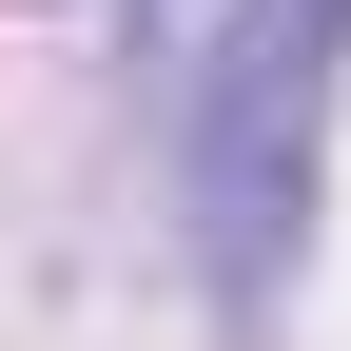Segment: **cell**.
Returning a JSON list of instances; mask_svg holds the SVG:
<instances>
[{
	"instance_id": "6da1fadb",
	"label": "cell",
	"mask_w": 351,
	"mask_h": 351,
	"mask_svg": "<svg viewBox=\"0 0 351 351\" xmlns=\"http://www.w3.org/2000/svg\"><path fill=\"white\" fill-rule=\"evenodd\" d=\"M332 39H351V0H137V59L176 98V156H195V234L234 293H274L293 215H313Z\"/></svg>"
}]
</instances>
